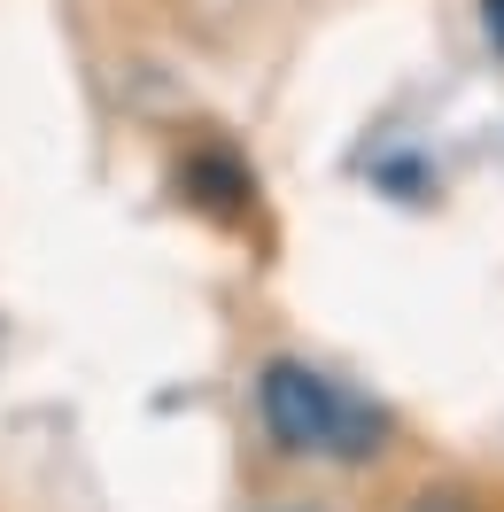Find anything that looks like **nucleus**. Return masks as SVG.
Wrapping results in <instances>:
<instances>
[{"label":"nucleus","instance_id":"nucleus-1","mask_svg":"<svg viewBox=\"0 0 504 512\" xmlns=\"http://www.w3.org/2000/svg\"><path fill=\"white\" fill-rule=\"evenodd\" d=\"M256 419L287 458H334V466H373L396 435V419L373 396L342 388L334 373H318L303 357H272L256 373Z\"/></svg>","mask_w":504,"mask_h":512},{"label":"nucleus","instance_id":"nucleus-2","mask_svg":"<svg viewBox=\"0 0 504 512\" xmlns=\"http://www.w3.org/2000/svg\"><path fill=\"white\" fill-rule=\"evenodd\" d=\"M179 187H187V202L218 210V218H241V210L256 202V179H249L233 156H194L187 171H179Z\"/></svg>","mask_w":504,"mask_h":512},{"label":"nucleus","instance_id":"nucleus-3","mask_svg":"<svg viewBox=\"0 0 504 512\" xmlns=\"http://www.w3.org/2000/svg\"><path fill=\"white\" fill-rule=\"evenodd\" d=\"M481 32H489V47L504 55V0H481Z\"/></svg>","mask_w":504,"mask_h":512},{"label":"nucleus","instance_id":"nucleus-4","mask_svg":"<svg viewBox=\"0 0 504 512\" xmlns=\"http://www.w3.org/2000/svg\"><path fill=\"white\" fill-rule=\"evenodd\" d=\"M419 512H466L458 497H419Z\"/></svg>","mask_w":504,"mask_h":512}]
</instances>
